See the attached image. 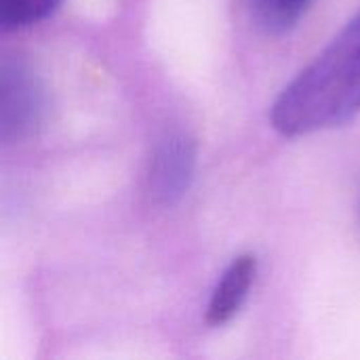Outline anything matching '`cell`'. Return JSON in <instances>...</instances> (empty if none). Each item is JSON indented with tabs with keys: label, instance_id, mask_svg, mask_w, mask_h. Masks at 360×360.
<instances>
[{
	"label": "cell",
	"instance_id": "cell-1",
	"mask_svg": "<svg viewBox=\"0 0 360 360\" xmlns=\"http://www.w3.org/2000/svg\"><path fill=\"white\" fill-rule=\"evenodd\" d=\"M360 112V11L274 99L272 127L302 137L340 127Z\"/></svg>",
	"mask_w": 360,
	"mask_h": 360
},
{
	"label": "cell",
	"instance_id": "cell-2",
	"mask_svg": "<svg viewBox=\"0 0 360 360\" xmlns=\"http://www.w3.org/2000/svg\"><path fill=\"white\" fill-rule=\"evenodd\" d=\"M44 116V89L21 57H6L0 70V135L4 143L32 137Z\"/></svg>",
	"mask_w": 360,
	"mask_h": 360
},
{
	"label": "cell",
	"instance_id": "cell-3",
	"mask_svg": "<svg viewBox=\"0 0 360 360\" xmlns=\"http://www.w3.org/2000/svg\"><path fill=\"white\" fill-rule=\"evenodd\" d=\"M196 165V146L184 135H171L158 150L152 167V188L162 202L181 198L192 181Z\"/></svg>",
	"mask_w": 360,
	"mask_h": 360
},
{
	"label": "cell",
	"instance_id": "cell-4",
	"mask_svg": "<svg viewBox=\"0 0 360 360\" xmlns=\"http://www.w3.org/2000/svg\"><path fill=\"white\" fill-rule=\"evenodd\" d=\"M255 276L257 257L253 253H243L230 262V266L219 276L207 306V323L211 327H221L238 314L245 300L249 297Z\"/></svg>",
	"mask_w": 360,
	"mask_h": 360
},
{
	"label": "cell",
	"instance_id": "cell-5",
	"mask_svg": "<svg viewBox=\"0 0 360 360\" xmlns=\"http://www.w3.org/2000/svg\"><path fill=\"white\" fill-rule=\"evenodd\" d=\"M312 0H249L255 23L268 34H285L297 25Z\"/></svg>",
	"mask_w": 360,
	"mask_h": 360
},
{
	"label": "cell",
	"instance_id": "cell-6",
	"mask_svg": "<svg viewBox=\"0 0 360 360\" xmlns=\"http://www.w3.org/2000/svg\"><path fill=\"white\" fill-rule=\"evenodd\" d=\"M61 0H0V25L4 32L30 27L46 19Z\"/></svg>",
	"mask_w": 360,
	"mask_h": 360
}]
</instances>
